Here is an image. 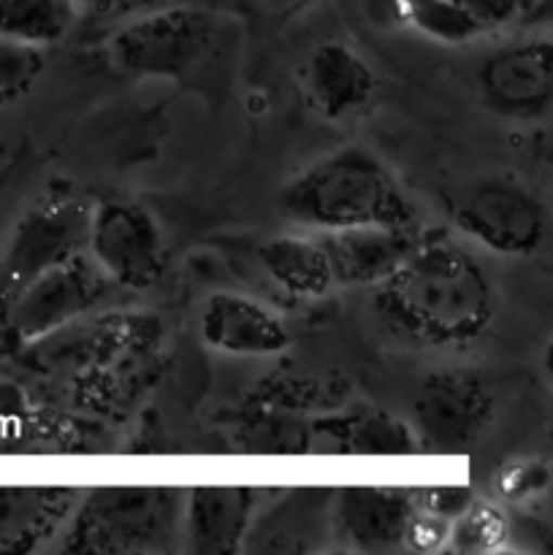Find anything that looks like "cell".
I'll return each instance as SVG.
<instances>
[{
    "mask_svg": "<svg viewBox=\"0 0 553 555\" xmlns=\"http://www.w3.org/2000/svg\"><path fill=\"white\" fill-rule=\"evenodd\" d=\"M266 5H269L271 11H287V9H296V5H301L304 0H263Z\"/></svg>",
    "mask_w": 553,
    "mask_h": 555,
    "instance_id": "obj_33",
    "label": "cell"
},
{
    "mask_svg": "<svg viewBox=\"0 0 553 555\" xmlns=\"http://www.w3.org/2000/svg\"><path fill=\"white\" fill-rule=\"evenodd\" d=\"M90 211L74 190H49L20 217L0 258V309L38 274L85 253Z\"/></svg>",
    "mask_w": 553,
    "mask_h": 555,
    "instance_id": "obj_8",
    "label": "cell"
},
{
    "mask_svg": "<svg viewBox=\"0 0 553 555\" xmlns=\"http://www.w3.org/2000/svg\"><path fill=\"white\" fill-rule=\"evenodd\" d=\"M461 11L472 20V25L486 36L518 20L520 0H453Z\"/></svg>",
    "mask_w": 553,
    "mask_h": 555,
    "instance_id": "obj_30",
    "label": "cell"
},
{
    "mask_svg": "<svg viewBox=\"0 0 553 555\" xmlns=\"http://www.w3.org/2000/svg\"><path fill=\"white\" fill-rule=\"evenodd\" d=\"M182 488H95L76 502L63 526L74 555L166 553L182 537Z\"/></svg>",
    "mask_w": 553,
    "mask_h": 555,
    "instance_id": "obj_3",
    "label": "cell"
},
{
    "mask_svg": "<svg viewBox=\"0 0 553 555\" xmlns=\"http://www.w3.org/2000/svg\"><path fill=\"white\" fill-rule=\"evenodd\" d=\"M497 399L486 379L466 369H437L412 396V431L421 450L466 453L491 428Z\"/></svg>",
    "mask_w": 553,
    "mask_h": 555,
    "instance_id": "obj_10",
    "label": "cell"
},
{
    "mask_svg": "<svg viewBox=\"0 0 553 555\" xmlns=\"http://www.w3.org/2000/svg\"><path fill=\"white\" fill-rule=\"evenodd\" d=\"M81 493L57 486H0V555L33 553L63 531Z\"/></svg>",
    "mask_w": 553,
    "mask_h": 555,
    "instance_id": "obj_18",
    "label": "cell"
},
{
    "mask_svg": "<svg viewBox=\"0 0 553 555\" xmlns=\"http://www.w3.org/2000/svg\"><path fill=\"white\" fill-rule=\"evenodd\" d=\"M276 204L287 220L318 233L417 225L415 201L372 150L358 144L309 163L282 188Z\"/></svg>",
    "mask_w": 553,
    "mask_h": 555,
    "instance_id": "obj_2",
    "label": "cell"
},
{
    "mask_svg": "<svg viewBox=\"0 0 553 555\" xmlns=\"http://www.w3.org/2000/svg\"><path fill=\"white\" fill-rule=\"evenodd\" d=\"M220 36V16L201 5H157L125 22L106 43L108 63L133 79H188Z\"/></svg>",
    "mask_w": 553,
    "mask_h": 555,
    "instance_id": "obj_4",
    "label": "cell"
},
{
    "mask_svg": "<svg viewBox=\"0 0 553 555\" xmlns=\"http://www.w3.org/2000/svg\"><path fill=\"white\" fill-rule=\"evenodd\" d=\"M70 5L76 14L90 16V20H125V16L166 5V0H70Z\"/></svg>",
    "mask_w": 553,
    "mask_h": 555,
    "instance_id": "obj_31",
    "label": "cell"
},
{
    "mask_svg": "<svg viewBox=\"0 0 553 555\" xmlns=\"http://www.w3.org/2000/svg\"><path fill=\"white\" fill-rule=\"evenodd\" d=\"M445 215L453 228L504 258L537 255L548 236V209L529 184L491 173L445 193Z\"/></svg>",
    "mask_w": 553,
    "mask_h": 555,
    "instance_id": "obj_6",
    "label": "cell"
},
{
    "mask_svg": "<svg viewBox=\"0 0 553 555\" xmlns=\"http://www.w3.org/2000/svg\"><path fill=\"white\" fill-rule=\"evenodd\" d=\"M304 90L320 117L342 122L372 103L377 76L345 41H323L312 49L304 65Z\"/></svg>",
    "mask_w": 553,
    "mask_h": 555,
    "instance_id": "obj_16",
    "label": "cell"
},
{
    "mask_svg": "<svg viewBox=\"0 0 553 555\" xmlns=\"http://www.w3.org/2000/svg\"><path fill=\"white\" fill-rule=\"evenodd\" d=\"M47 68V52L36 43L0 36V106L22 101Z\"/></svg>",
    "mask_w": 553,
    "mask_h": 555,
    "instance_id": "obj_26",
    "label": "cell"
},
{
    "mask_svg": "<svg viewBox=\"0 0 553 555\" xmlns=\"http://www.w3.org/2000/svg\"><path fill=\"white\" fill-rule=\"evenodd\" d=\"M347 393H350V388L336 374L314 377V374L274 372L260 379L258 388L249 390L247 401H258V404L280 406V410L314 417L345 406Z\"/></svg>",
    "mask_w": 553,
    "mask_h": 555,
    "instance_id": "obj_22",
    "label": "cell"
},
{
    "mask_svg": "<svg viewBox=\"0 0 553 555\" xmlns=\"http://www.w3.org/2000/svg\"><path fill=\"white\" fill-rule=\"evenodd\" d=\"M331 499H334V491L329 488H298L276 507L253 520L244 551H314L318 547L314 534H323V531L331 534Z\"/></svg>",
    "mask_w": 553,
    "mask_h": 555,
    "instance_id": "obj_19",
    "label": "cell"
},
{
    "mask_svg": "<svg viewBox=\"0 0 553 555\" xmlns=\"http://www.w3.org/2000/svg\"><path fill=\"white\" fill-rule=\"evenodd\" d=\"M450 520L439 518V515L423 513V509L415 507L410 524H407L404 531V551L412 553H434L439 547H445V540H448Z\"/></svg>",
    "mask_w": 553,
    "mask_h": 555,
    "instance_id": "obj_29",
    "label": "cell"
},
{
    "mask_svg": "<svg viewBox=\"0 0 553 555\" xmlns=\"http://www.w3.org/2000/svg\"><path fill=\"white\" fill-rule=\"evenodd\" d=\"M380 320L423 347H464L486 334L497 296L486 269L448 233H421L399 269L374 285Z\"/></svg>",
    "mask_w": 553,
    "mask_h": 555,
    "instance_id": "obj_1",
    "label": "cell"
},
{
    "mask_svg": "<svg viewBox=\"0 0 553 555\" xmlns=\"http://www.w3.org/2000/svg\"><path fill=\"white\" fill-rule=\"evenodd\" d=\"M260 269L291 298H323L334 285L329 258L318 236H274L258 247Z\"/></svg>",
    "mask_w": 553,
    "mask_h": 555,
    "instance_id": "obj_20",
    "label": "cell"
},
{
    "mask_svg": "<svg viewBox=\"0 0 553 555\" xmlns=\"http://www.w3.org/2000/svg\"><path fill=\"white\" fill-rule=\"evenodd\" d=\"M329 258L334 285L374 287L388 280L401 260L412 253L421 238L417 225L412 228H345V231L318 233Z\"/></svg>",
    "mask_w": 553,
    "mask_h": 555,
    "instance_id": "obj_15",
    "label": "cell"
},
{
    "mask_svg": "<svg viewBox=\"0 0 553 555\" xmlns=\"http://www.w3.org/2000/svg\"><path fill=\"white\" fill-rule=\"evenodd\" d=\"M20 166H22V157H14V160L5 163V166L0 168V195L5 193V188L11 184V179H14L16 171H20Z\"/></svg>",
    "mask_w": 553,
    "mask_h": 555,
    "instance_id": "obj_32",
    "label": "cell"
},
{
    "mask_svg": "<svg viewBox=\"0 0 553 555\" xmlns=\"http://www.w3.org/2000/svg\"><path fill=\"white\" fill-rule=\"evenodd\" d=\"M551 482V472L548 464L537 459H515L499 466L493 486H497L499 496L507 502H529V499L540 496Z\"/></svg>",
    "mask_w": 553,
    "mask_h": 555,
    "instance_id": "obj_27",
    "label": "cell"
},
{
    "mask_svg": "<svg viewBox=\"0 0 553 555\" xmlns=\"http://www.w3.org/2000/svg\"><path fill=\"white\" fill-rule=\"evenodd\" d=\"M483 103L499 117L537 119L553 101V47L548 38H526L497 47L477 65Z\"/></svg>",
    "mask_w": 553,
    "mask_h": 555,
    "instance_id": "obj_11",
    "label": "cell"
},
{
    "mask_svg": "<svg viewBox=\"0 0 553 555\" xmlns=\"http://www.w3.org/2000/svg\"><path fill=\"white\" fill-rule=\"evenodd\" d=\"M510 537V520L488 502H472L464 513L450 520L445 547L459 555H486L502 551Z\"/></svg>",
    "mask_w": 553,
    "mask_h": 555,
    "instance_id": "obj_25",
    "label": "cell"
},
{
    "mask_svg": "<svg viewBox=\"0 0 553 555\" xmlns=\"http://www.w3.org/2000/svg\"><path fill=\"white\" fill-rule=\"evenodd\" d=\"M253 488L201 486L184 491L182 534L184 547L195 555L244 553L255 520Z\"/></svg>",
    "mask_w": 553,
    "mask_h": 555,
    "instance_id": "obj_14",
    "label": "cell"
},
{
    "mask_svg": "<svg viewBox=\"0 0 553 555\" xmlns=\"http://www.w3.org/2000/svg\"><path fill=\"white\" fill-rule=\"evenodd\" d=\"M412 502L423 513L439 515V518L453 520L455 515L464 513L472 502L475 493L466 486H428V488H410Z\"/></svg>",
    "mask_w": 553,
    "mask_h": 555,
    "instance_id": "obj_28",
    "label": "cell"
},
{
    "mask_svg": "<svg viewBox=\"0 0 553 555\" xmlns=\"http://www.w3.org/2000/svg\"><path fill=\"white\" fill-rule=\"evenodd\" d=\"M231 442L244 453H312V417L258 401H244L231 415Z\"/></svg>",
    "mask_w": 553,
    "mask_h": 555,
    "instance_id": "obj_21",
    "label": "cell"
},
{
    "mask_svg": "<svg viewBox=\"0 0 553 555\" xmlns=\"http://www.w3.org/2000/svg\"><path fill=\"white\" fill-rule=\"evenodd\" d=\"M112 287L87 253L52 266L0 309V339L5 350L16 352L60 325L92 312L106 301Z\"/></svg>",
    "mask_w": 553,
    "mask_h": 555,
    "instance_id": "obj_7",
    "label": "cell"
},
{
    "mask_svg": "<svg viewBox=\"0 0 553 555\" xmlns=\"http://www.w3.org/2000/svg\"><path fill=\"white\" fill-rule=\"evenodd\" d=\"M412 513L415 502L410 488H339L331 499V534L358 553L404 551Z\"/></svg>",
    "mask_w": 553,
    "mask_h": 555,
    "instance_id": "obj_12",
    "label": "cell"
},
{
    "mask_svg": "<svg viewBox=\"0 0 553 555\" xmlns=\"http://www.w3.org/2000/svg\"><path fill=\"white\" fill-rule=\"evenodd\" d=\"M394 14L407 27L439 43H470L483 33L453 0H390Z\"/></svg>",
    "mask_w": 553,
    "mask_h": 555,
    "instance_id": "obj_24",
    "label": "cell"
},
{
    "mask_svg": "<svg viewBox=\"0 0 553 555\" xmlns=\"http://www.w3.org/2000/svg\"><path fill=\"white\" fill-rule=\"evenodd\" d=\"M74 16L70 0H0V36L47 47L68 33Z\"/></svg>",
    "mask_w": 553,
    "mask_h": 555,
    "instance_id": "obj_23",
    "label": "cell"
},
{
    "mask_svg": "<svg viewBox=\"0 0 553 555\" xmlns=\"http://www.w3.org/2000/svg\"><path fill=\"white\" fill-rule=\"evenodd\" d=\"M312 439L314 450L342 455H410L421 450L410 423L369 404L314 415Z\"/></svg>",
    "mask_w": 553,
    "mask_h": 555,
    "instance_id": "obj_17",
    "label": "cell"
},
{
    "mask_svg": "<svg viewBox=\"0 0 553 555\" xmlns=\"http://www.w3.org/2000/svg\"><path fill=\"white\" fill-rule=\"evenodd\" d=\"M160 334V320L150 312L125 309V312L95 314L92 309L38 341L20 347L11 356L30 372L79 377V374H98L130 358L146 356L157 345Z\"/></svg>",
    "mask_w": 553,
    "mask_h": 555,
    "instance_id": "obj_5",
    "label": "cell"
},
{
    "mask_svg": "<svg viewBox=\"0 0 553 555\" xmlns=\"http://www.w3.org/2000/svg\"><path fill=\"white\" fill-rule=\"evenodd\" d=\"M201 339L226 356L271 358L291 347V331L280 314L244 293H211L201 309Z\"/></svg>",
    "mask_w": 553,
    "mask_h": 555,
    "instance_id": "obj_13",
    "label": "cell"
},
{
    "mask_svg": "<svg viewBox=\"0 0 553 555\" xmlns=\"http://www.w3.org/2000/svg\"><path fill=\"white\" fill-rule=\"evenodd\" d=\"M85 253L114 287L125 291H146L168 269V242L157 217L125 198L92 206Z\"/></svg>",
    "mask_w": 553,
    "mask_h": 555,
    "instance_id": "obj_9",
    "label": "cell"
}]
</instances>
